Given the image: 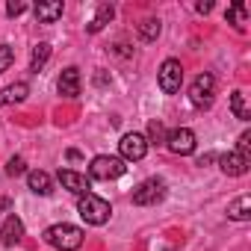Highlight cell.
Returning <instances> with one entry per match:
<instances>
[{"label": "cell", "mask_w": 251, "mask_h": 251, "mask_svg": "<svg viewBox=\"0 0 251 251\" xmlns=\"http://www.w3.org/2000/svg\"><path fill=\"white\" fill-rule=\"evenodd\" d=\"M56 177H59L62 189L74 192L77 198L89 192V177H86V175H80V172H74V169H59V175H56Z\"/></svg>", "instance_id": "obj_10"}, {"label": "cell", "mask_w": 251, "mask_h": 251, "mask_svg": "<svg viewBox=\"0 0 251 251\" xmlns=\"http://www.w3.org/2000/svg\"><path fill=\"white\" fill-rule=\"evenodd\" d=\"M157 83H160V89L166 95H177L180 86H183V65H180V59H166L160 65V71H157Z\"/></svg>", "instance_id": "obj_5"}, {"label": "cell", "mask_w": 251, "mask_h": 251, "mask_svg": "<svg viewBox=\"0 0 251 251\" xmlns=\"http://www.w3.org/2000/svg\"><path fill=\"white\" fill-rule=\"evenodd\" d=\"M195 9H198V12H204V15H207V12H210V9H213V3H210V0H201V3H195Z\"/></svg>", "instance_id": "obj_28"}, {"label": "cell", "mask_w": 251, "mask_h": 251, "mask_svg": "<svg viewBox=\"0 0 251 251\" xmlns=\"http://www.w3.org/2000/svg\"><path fill=\"white\" fill-rule=\"evenodd\" d=\"M227 219L233 222H248L251 219V195H239L236 201L227 204Z\"/></svg>", "instance_id": "obj_15"}, {"label": "cell", "mask_w": 251, "mask_h": 251, "mask_svg": "<svg viewBox=\"0 0 251 251\" xmlns=\"http://www.w3.org/2000/svg\"><path fill=\"white\" fill-rule=\"evenodd\" d=\"M12 62H15V48L12 45H0V74L9 71Z\"/></svg>", "instance_id": "obj_23"}, {"label": "cell", "mask_w": 251, "mask_h": 251, "mask_svg": "<svg viewBox=\"0 0 251 251\" xmlns=\"http://www.w3.org/2000/svg\"><path fill=\"white\" fill-rule=\"evenodd\" d=\"M166 127H163V121L160 118H154L151 124H148V136H145V142L148 145H166Z\"/></svg>", "instance_id": "obj_20"}, {"label": "cell", "mask_w": 251, "mask_h": 251, "mask_svg": "<svg viewBox=\"0 0 251 251\" xmlns=\"http://www.w3.org/2000/svg\"><path fill=\"white\" fill-rule=\"evenodd\" d=\"M118 151H121V160L124 163H139L148 154V142H145L142 133H124L121 142H118Z\"/></svg>", "instance_id": "obj_7"}, {"label": "cell", "mask_w": 251, "mask_h": 251, "mask_svg": "<svg viewBox=\"0 0 251 251\" xmlns=\"http://www.w3.org/2000/svg\"><path fill=\"white\" fill-rule=\"evenodd\" d=\"M112 15H115L112 3H100V6H98V12H95V18L86 24V30H89V33H100V30L112 21Z\"/></svg>", "instance_id": "obj_17"}, {"label": "cell", "mask_w": 251, "mask_h": 251, "mask_svg": "<svg viewBox=\"0 0 251 251\" xmlns=\"http://www.w3.org/2000/svg\"><path fill=\"white\" fill-rule=\"evenodd\" d=\"M24 172H27L24 157H12V160L6 163V175H9V177H18V175H24Z\"/></svg>", "instance_id": "obj_24"}, {"label": "cell", "mask_w": 251, "mask_h": 251, "mask_svg": "<svg viewBox=\"0 0 251 251\" xmlns=\"http://www.w3.org/2000/svg\"><path fill=\"white\" fill-rule=\"evenodd\" d=\"M166 148H169L172 154L186 157V154L195 151V133H192L189 127H177V130H172V133L166 136Z\"/></svg>", "instance_id": "obj_8"}, {"label": "cell", "mask_w": 251, "mask_h": 251, "mask_svg": "<svg viewBox=\"0 0 251 251\" xmlns=\"http://www.w3.org/2000/svg\"><path fill=\"white\" fill-rule=\"evenodd\" d=\"M225 18H227V24H233L236 30H242V27H245V18H248V9H245V3H233V6L225 12Z\"/></svg>", "instance_id": "obj_21"}, {"label": "cell", "mask_w": 251, "mask_h": 251, "mask_svg": "<svg viewBox=\"0 0 251 251\" xmlns=\"http://www.w3.org/2000/svg\"><path fill=\"white\" fill-rule=\"evenodd\" d=\"M124 172H127L124 160H121V157H106V154L95 157L92 166H89V177H92V180H115V177H121Z\"/></svg>", "instance_id": "obj_3"}, {"label": "cell", "mask_w": 251, "mask_h": 251, "mask_svg": "<svg viewBox=\"0 0 251 251\" xmlns=\"http://www.w3.org/2000/svg\"><path fill=\"white\" fill-rule=\"evenodd\" d=\"M21 239H24V222H21L18 216H6L3 227H0V242H3L6 248H12V245H18Z\"/></svg>", "instance_id": "obj_11"}, {"label": "cell", "mask_w": 251, "mask_h": 251, "mask_svg": "<svg viewBox=\"0 0 251 251\" xmlns=\"http://www.w3.org/2000/svg\"><path fill=\"white\" fill-rule=\"evenodd\" d=\"M80 157H83V154H80L77 148H71V151H68V160H80Z\"/></svg>", "instance_id": "obj_30"}, {"label": "cell", "mask_w": 251, "mask_h": 251, "mask_svg": "<svg viewBox=\"0 0 251 251\" xmlns=\"http://www.w3.org/2000/svg\"><path fill=\"white\" fill-rule=\"evenodd\" d=\"M9 207H12V201H9V198H0V210H9Z\"/></svg>", "instance_id": "obj_31"}, {"label": "cell", "mask_w": 251, "mask_h": 251, "mask_svg": "<svg viewBox=\"0 0 251 251\" xmlns=\"http://www.w3.org/2000/svg\"><path fill=\"white\" fill-rule=\"evenodd\" d=\"M236 154H242V157H248V160H251V133H248V130L236 139Z\"/></svg>", "instance_id": "obj_25"}, {"label": "cell", "mask_w": 251, "mask_h": 251, "mask_svg": "<svg viewBox=\"0 0 251 251\" xmlns=\"http://www.w3.org/2000/svg\"><path fill=\"white\" fill-rule=\"evenodd\" d=\"M248 166H251V160L242 157V154H236V151H227V154L219 157V169H222L227 177H242V175L248 172Z\"/></svg>", "instance_id": "obj_9"}, {"label": "cell", "mask_w": 251, "mask_h": 251, "mask_svg": "<svg viewBox=\"0 0 251 251\" xmlns=\"http://www.w3.org/2000/svg\"><path fill=\"white\" fill-rule=\"evenodd\" d=\"M213 160H219V157H216V154H204V157L198 160V166H207V163H213Z\"/></svg>", "instance_id": "obj_29"}, {"label": "cell", "mask_w": 251, "mask_h": 251, "mask_svg": "<svg viewBox=\"0 0 251 251\" xmlns=\"http://www.w3.org/2000/svg\"><path fill=\"white\" fill-rule=\"evenodd\" d=\"M27 186H30V192H36V195H50V192H53V180H50V175L42 172V169L27 172Z\"/></svg>", "instance_id": "obj_14"}, {"label": "cell", "mask_w": 251, "mask_h": 251, "mask_svg": "<svg viewBox=\"0 0 251 251\" xmlns=\"http://www.w3.org/2000/svg\"><path fill=\"white\" fill-rule=\"evenodd\" d=\"M27 95H30V86H27V83H12V86H6V89H0V106H6V103H21V100H27Z\"/></svg>", "instance_id": "obj_16"}, {"label": "cell", "mask_w": 251, "mask_h": 251, "mask_svg": "<svg viewBox=\"0 0 251 251\" xmlns=\"http://www.w3.org/2000/svg\"><path fill=\"white\" fill-rule=\"evenodd\" d=\"M33 15L39 24H53L62 18V3L59 0H45V3H36L33 6Z\"/></svg>", "instance_id": "obj_13"}, {"label": "cell", "mask_w": 251, "mask_h": 251, "mask_svg": "<svg viewBox=\"0 0 251 251\" xmlns=\"http://www.w3.org/2000/svg\"><path fill=\"white\" fill-rule=\"evenodd\" d=\"M24 12H27V3H21V0H9V3H6V15L9 18H18Z\"/></svg>", "instance_id": "obj_26"}, {"label": "cell", "mask_w": 251, "mask_h": 251, "mask_svg": "<svg viewBox=\"0 0 251 251\" xmlns=\"http://www.w3.org/2000/svg\"><path fill=\"white\" fill-rule=\"evenodd\" d=\"M106 83H109V74L106 71H98L95 74V86H106Z\"/></svg>", "instance_id": "obj_27"}, {"label": "cell", "mask_w": 251, "mask_h": 251, "mask_svg": "<svg viewBox=\"0 0 251 251\" xmlns=\"http://www.w3.org/2000/svg\"><path fill=\"white\" fill-rule=\"evenodd\" d=\"M189 100L198 109H210L216 100V77L213 74H198L195 83L189 86Z\"/></svg>", "instance_id": "obj_4"}, {"label": "cell", "mask_w": 251, "mask_h": 251, "mask_svg": "<svg viewBox=\"0 0 251 251\" xmlns=\"http://www.w3.org/2000/svg\"><path fill=\"white\" fill-rule=\"evenodd\" d=\"M56 86H59V95H65V98H77L80 95V68H65L62 74H59V80H56Z\"/></svg>", "instance_id": "obj_12"}, {"label": "cell", "mask_w": 251, "mask_h": 251, "mask_svg": "<svg viewBox=\"0 0 251 251\" xmlns=\"http://www.w3.org/2000/svg\"><path fill=\"white\" fill-rule=\"evenodd\" d=\"M230 112H233L239 121H251V109H248L242 92H233V95H230Z\"/></svg>", "instance_id": "obj_19"}, {"label": "cell", "mask_w": 251, "mask_h": 251, "mask_svg": "<svg viewBox=\"0 0 251 251\" xmlns=\"http://www.w3.org/2000/svg\"><path fill=\"white\" fill-rule=\"evenodd\" d=\"M77 213L83 216L86 225H106L109 216H112V207H109L106 198H100L95 192H86V195L77 198Z\"/></svg>", "instance_id": "obj_2"}, {"label": "cell", "mask_w": 251, "mask_h": 251, "mask_svg": "<svg viewBox=\"0 0 251 251\" xmlns=\"http://www.w3.org/2000/svg\"><path fill=\"white\" fill-rule=\"evenodd\" d=\"M86 233L77 227V225H68V222H59V225H50L45 230V242L53 245L56 251H77L83 245Z\"/></svg>", "instance_id": "obj_1"}, {"label": "cell", "mask_w": 251, "mask_h": 251, "mask_svg": "<svg viewBox=\"0 0 251 251\" xmlns=\"http://www.w3.org/2000/svg\"><path fill=\"white\" fill-rule=\"evenodd\" d=\"M163 198H166V180H160V177H148L133 189V204H139V207H154Z\"/></svg>", "instance_id": "obj_6"}, {"label": "cell", "mask_w": 251, "mask_h": 251, "mask_svg": "<svg viewBox=\"0 0 251 251\" xmlns=\"http://www.w3.org/2000/svg\"><path fill=\"white\" fill-rule=\"evenodd\" d=\"M50 53H53V48H50L48 42H39V45L33 48V56H30V71H33V74H39V71L48 65Z\"/></svg>", "instance_id": "obj_18"}, {"label": "cell", "mask_w": 251, "mask_h": 251, "mask_svg": "<svg viewBox=\"0 0 251 251\" xmlns=\"http://www.w3.org/2000/svg\"><path fill=\"white\" fill-rule=\"evenodd\" d=\"M160 21L157 18H145L142 24H139V39L142 42H157V36H160Z\"/></svg>", "instance_id": "obj_22"}]
</instances>
